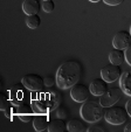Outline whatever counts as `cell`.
<instances>
[{
  "instance_id": "obj_1",
  "label": "cell",
  "mask_w": 131,
  "mask_h": 132,
  "mask_svg": "<svg viewBox=\"0 0 131 132\" xmlns=\"http://www.w3.org/2000/svg\"><path fill=\"white\" fill-rule=\"evenodd\" d=\"M82 65L77 61H66L56 70V85L60 89H69L81 78Z\"/></svg>"
},
{
  "instance_id": "obj_2",
  "label": "cell",
  "mask_w": 131,
  "mask_h": 132,
  "mask_svg": "<svg viewBox=\"0 0 131 132\" xmlns=\"http://www.w3.org/2000/svg\"><path fill=\"white\" fill-rule=\"evenodd\" d=\"M104 108L101 105V103H97L95 101H88L83 102L80 110V115L82 119H84L87 123L95 124L98 123L104 117Z\"/></svg>"
},
{
  "instance_id": "obj_3",
  "label": "cell",
  "mask_w": 131,
  "mask_h": 132,
  "mask_svg": "<svg viewBox=\"0 0 131 132\" xmlns=\"http://www.w3.org/2000/svg\"><path fill=\"white\" fill-rule=\"evenodd\" d=\"M129 113L125 108L118 106V105H112L109 106L104 112V118L106 123L111 125H122L128 122Z\"/></svg>"
},
{
  "instance_id": "obj_4",
  "label": "cell",
  "mask_w": 131,
  "mask_h": 132,
  "mask_svg": "<svg viewBox=\"0 0 131 132\" xmlns=\"http://www.w3.org/2000/svg\"><path fill=\"white\" fill-rule=\"evenodd\" d=\"M21 84L29 91H41L45 85V78L37 74H27L21 80Z\"/></svg>"
},
{
  "instance_id": "obj_5",
  "label": "cell",
  "mask_w": 131,
  "mask_h": 132,
  "mask_svg": "<svg viewBox=\"0 0 131 132\" xmlns=\"http://www.w3.org/2000/svg\"><path fill=\"white\" fill-rule=\"evenodd\" d=\"M122 95H123V90L121 88H110L102 96H99V103L103 108L112 106L121 100Z\"/></svg>"
},
{
  "instance_id": "obj_6",
  "label": "cell",
  "mask_w": 131,
  "mask_h": 132,
  "mask_svg": "<svg viewBox=\"0 0 131 132\" xmlns=\"http://www.w3.org/2000/svg\"><path fill=\"white\" fill-rule=\"evenodd\" d=\"M121 75H122L121 67L112 64V63L104 65L101 69V77L108 83H112L115 81H117L121 77Z\"/></svg>"
},
{
  "instance_id": "obj_7",
  "label": "cell",
  "mask_w": 131,
  "mask_h": 132,
  "mask_svg": "<svg viewBox=\"0 0 131 132\" xmlns=\"http://www.w3.org/2000/svg\"><path fill=\"white\" fill-rule=\"evenodd\" d=\"M90 89L89 87H87L84 84H79L76 83L75 85H73L70 88V97L77 103H83L88 100V97L90 96Z\"/></svg>"
},
{
  "instance_id": "obj_8",
  "label": "cell",
  "mask_w": 131,
  "mask_h": 132,
  "mask_svg": "<svg viewBox=\"0 0 131 132\" xmlns=\"http://www.w3.org/2000/svg\"><path fill=\"white\" fill-rule=\"evenodd\" d=\"M112 46H114V48L122 49V50H125L128 47H130L131 46L130 32H126V30H119V32H117L114 35V39H112Z\"/></svg>"
},
{
  "instance_id": "obj_9",
  "label": "cell",
  "mask_w": 131,
  "mask_h": 132,
  "mask_svg": "<svg viewBox=\"0 0 131 132\" xmlns=\"http://www.w3.org/2000/svg\"><path fill=\"white\" fill-rule=\"evenodd\" d=\"M89 89L91 95L94 96H102L104 92L108 90V82L103 80V78H95L91 81L89 84Z\"/></svg>"
},
{
  "instance_id": "obj_10",
  "label": "cell",
  "mask_w": 131,
  "mask_h": 132,
  "mask_svg": "<svg viewBox=\"0 0 131 132\" xmlns=\"http://www.w3.org/2000/svg\"><path fill=\"white\" fill-rule=\"evenodd\" d=\"M33 111H34V110H33L32 108H30V105L27 104V103H21V104L17 108V115H18V117L20 118V120H22V122H29V120L32 119Z\"/></svg>"
},
{
  "instance_id": "obj_11",
  "label": "cell",
  "mask_w": 131,
  "mask_h": 132,
  "mask_svg": "<svg viewBox=\"0 0 131 132\" xmlns=\"http://www.w3.org/2000/svg\"><path fill=\"white\" fill-rule=\"evenodd\" d=\"M42 5L40 4V0H24L22 3V11L27 15L37 14Z\"/></svg>"
},
{
  "instance_id": "obj_12",
  "label": "cell",
  "mask_w": 131,
  "mask_h": 132,
  "mask_svg": "<svg viewBox=\"0 0 131 132\" xmlns=\"http://www.w3.org/2000/svg\"><path fill=\"white\" fill-rule=\"evenodd\" d=\"M119 85L121 89L123 90V94L131 97V70L123 72L119 77Z\"/></svg>"
},
{
  "instance_id": "obj_13",
  "label": "cell",
  "mask_w": 131,
  "mask_h": 132,
  "mask_svg": "<svg viewBox=\"0 0 131 132\" xmlns=\"http://www.w3.org/2000/svg\"><path fill=\"white\" fill-rule=\"evenodd\" d=\"M86 120H81L77 119V118H74V119H70L67 124V130L70 132H83L87 131L88 127H87Z\"/></svg>"
},
{
  "instance_id": "obj_14",
  "label": "cell",
  "mask_w": 131,
  "mask_h": 132,
  "mask_svg": "<svg viewBox=\"0 0 131 132\" xmlns=\"http://www.w3.org/2000/svg\"><path fill=\"white\" fill-rule=\"evenodd\" d=\"M49 118L45 115H37L34 117L33 119V126L36 131H45V130H48V126H49Z\"/></svg>"
},
{
  "instance_id": "obj_15",
  "label": "cell",
  "mask_w": 131,
  "mask_h": 132,
  "mask_svg": "<svg viewBox=\"0 0 131 132\" xmlns=\"http://www.w3.org/2000/svg\"><path fill=\"white\" fill-rule=\"evenodd\" d=\"M66 130H67V124H66L63 118L55 117L53 119H50L49 126H48L49 132H63Z\"/></svg>"
},
{
  "instance_id": "obj_16",
  "label": "cell",
  "mask_w": 131,
  "mask_h": 132,
  "mask_svg": "<svg viewBox=\"0 0 131 132\" xmlns=\"http://www.w3.org/2000/svg\"><path fill=\"white\" fill-rule=\"evenodd\" d=\"M109 61L112 64L116 65H121L122 63L125 61V55H124V52L122 49H112L111 52L109 53Z\"/></svg>"
},
{
  "instance_id": "obj_17",
  "label": "cell",
  "mask_w": 131,
  "mask_h": 132,
  "mask_svg": "<svg viewBox=\"0 0 131 132\" xmlns=\"http://www.w3.org/2000/svg\"><path fill=\"white\" fill-rule=\"evenodd\" d=\"M41 23V19L37 14H33V15H27L26 19V25L30 28V29H36Z\"/></svg>"
},
{
  "instance_id": "obj_18",
  "label": "cell",
  "mask_w": 131,
  "mask_h": 132,
  "mask_svg": "<svg viewBox=\"0 0 131 132\" xmlns=\"http://www.w3.org/2000/svg\"><path fill=\"white\" fill-rule=\"evenodd\" d=\"M42 8L46 13H52L55 8V4L53 0H42Z\"/></svg>"
},
{
  "instance_id": "obj_19",
  "label": "cell",
  "mask_w": 131,
  "mask_h": 132,
  "mask_svg": "<svg viewBox=\"0 0 131 132\" xmlns=\"http://www.w3.org/2000/svg\"><path fill=\"white\" fill-rule=\"evenodd\" d=\"M54 113H55V116L59 118H66L68 116V110L64 106H57Z\"/></svg>"
},
{
  "instance_id": "obj_20",
  "label": "cell",
  "mask_w": 131,
  "mask_h": 132,
  "mask_svg": "<svg viewBox=\"0 0 131 132\" xmlns=\"http://www.w3.org/2000/svg\"><path fill=\"white\" fill-rule=\"evenodd\" d=\"M56 84V77H53L52 75H48L45 77V85L47 88H52Z\"/></svg>"
},
{
  "instance_id": "obj_21",
  "label": "cell",
  "mask_w": 131,
  "mask_h": 132,
  "mask_svg": "<svg viewBox=\"0 0 131 132\" xmlns=\"http://www.w3.org/2000/svg\"><path fill=\"white\" fill-rule=\"evenodd\" d=\"M87 131L89 132H105V127L102 126V125H91L90 127H88Z\"/></svg>"
},
{
  "instance_id": "obj_22",
  "label": "cell",
  "mask_w": 131,
  "mask_h": 132,
  "mask_svg": "<svg viewBox=\"0 0 131 132\" xmlns=\"http://www.w3.org/2000/svg\"><path fill=\"white\" fill-rule=\"evenodd\" d=\"M125 0H103V3L108 6H118Z\"/></svg>"
},
{
  "instance_id": "obj_23",
  "label": "cell",
  "mask_w": 131,
  "mask_h": 132,
  "mask_svg": "<svg viewBox=\"0 0 131 132\" xmlns=\"http://www.w3.org/2000/svg\"><path fill=\"white\" fill-rule=\"evenodd\" d=\"M124 55H125V61L128 62V64L131 67V46L124 50Z\"/></svg>"
},
{
  "instance_id": "obj_24",
  "label": "cell",
  "mask_w": 131,
  "mask_h": 132,
  "mask_svg": "<svg viewBox=\"0 0 131 132\" xmlns=\"http://www.w3.org/2000/svg\"><path fill=\"white\" fill-rule=\"evenodd\" d=\"M125 109H126V111H128L129 116L131 117V97L129 98L128 102H126V104H125Z\"/></svg>"
},
{
  "instance_id": "obj_25",
  "label": "cell",
  "mask_w": 131,
  "mask_h": 132,
  "mask_svg": "<svg viewBox=\"0 0 131 132\" xmlns=\"http://www.w3.org/2000/svg\"><path fill=\"white\" fill-rule=\"evenodd\" d=\"M124 131H125V132H131V122L128 123V125L124 127Z\"/></svg>"
},
{
  "instance_id": "obj_26",
  "label": "cell",
  "mask_w": 131,
  "mask_h": 132,
  "mask_svg": "<svg viewBox=\"0 0 131 132\" xmlns=\"http://www.w3.org/2000/svg\"><path fill=\"white\" fill-rule=\"evenodd\" d=\"M90 3H98V1H101V0H89Z\"/></svg>"
},
{
  "instance_id": "obj_27",
  "label": "cell",
  "mask_w": 131,
  "mask_h": 132,
  "mask_svg": "<svg viewBox=\"0 0 131 132\" xmlns=\"http://www.w3.org/2000/svg\"><path fill=\"white\" fill-rule=\"evenodd\" d=\"M130 34H131V27H130Z\"/></svg>"
}]
</instances>
